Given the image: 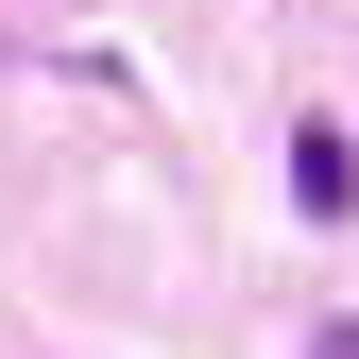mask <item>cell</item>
<instances>
[{"mask_svg": "<svg viewBox=\"0 0 359 359\" xmlns=\"http://www.w3.org/2000/svg\"><path fill=\"white\" fill-rule=\"evenodd\" d=\"M291 205H308V222H342V205H359V154H342V120H291Z\"/></svg>", "mask_w": 359, "mask_h": 359, "instance_id": "cell-1", "label": "cell"}]
</instances>
